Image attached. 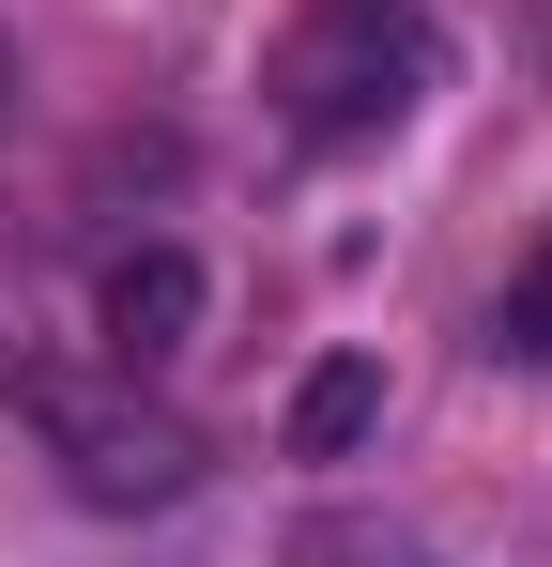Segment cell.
<instances>
[{
    "label": "cell",
    "instance_id": "1",
    "mask_svg": "<svg viewBox=\"0 0 552 567\" xmlns=\"http://www.w3.org/2000/svg\"><path fill=\"white\" fill-rule=\"evenodd\" d=\"M415 78H430V16H415V0H292V31H276V62H262L276 123H292L307 154L384 138V123L415 107Z\"/></svg>",
    "mask_w": 552,
    "mask_h": 567
},
{
    "label": "cell",
    "instance_id": "2",
    "mask_svg": "<svg viewBox=\"0 0 552 567\" xmlns=\"http://www.w3.org/2000/svg\"><path fill=\"white\" fill-rule=\"evenodd\" d=\"M47 445H62V491L139 522V506H184L200 491V445H184L154 399H47Z\"/></svg>",
    "mask_w": 552,
    "mask_h": 567
},
{
    "label": "cell",
    "instance_id": "3",
    "mask_svg": "<svg viewBox=\"0 0 552 567\" xmlns=\"http://www.w3.org/2000/svg\"><path fill=\"white\" fill-rule=\"evenodd\" d=\"M92 322H108V369H170L184 322H200V261L184 246H123L108 291H92Z\"/></svg>",
    "mask_w": 552,
    "mask_h": 567
},
{
    "label": "cell",
    "instance_id": "4",
    "mask_svg": "<svg viewBox=\"0 0 552 567\" xmlns=\"http://www.w3.org/2000/svg\"><path fill=\"white\" fill-rule=\"evenodd\" d=\"M368 430H384V369L368 353H323V369L292 383V461H354Z\"/></svg>",
    "mask_w": 552,
    "mask_h": 567
},
{
    "label": "cell",
    "instance_id": "5",
    "mask_svg": "<svg viewBox=\"0 0 552 567\" xmlns=\"http://www.w3.org/2000/svg\"><path fill=\"white\" fill-rule=\"evenodd\" d=\"M0 107H16V62H0Z\"/></svg>",
    "mask_w": 552,
    "mask_h": 567
}]
</instances>
